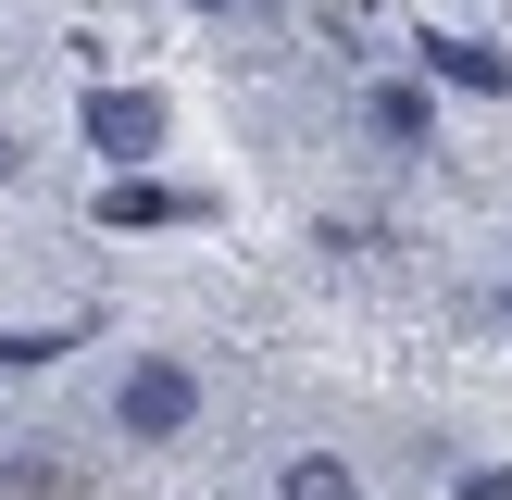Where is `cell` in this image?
<instances>
[{
  "label": "cell",
  "instance_id": "6da1fadb",
  "mask_svg": "<svg viewBox=\"0 0 512 500\" xmlns=\"http://www.w3.org/2000/svg\"><path fill=\"white\" fill-rule=\"evenodd\" d=\"M113 425H125V450H163V438H188V425H200V375L175 363V350L125 363V388H113Z\"/></svg>",
  "mask_w": 512,
  "mask_h": 500
},
{
  "label": "cell",
  "instance_id": "7a4b0ae2",
  "mask_svg": "<svg viewBox=\"0 0 512 500\" xmlns=\"http://www.w3.org/2000/svg\"><path fill=\"white\" fill-rule=\"evenodd\" d=\"M88 150L113 175H138L150 150H163V100H150V88H88Z\"/></svg>",
  "mask_w": 512,
  "mask_h": 500
},
{
  "label": "cell",
  "instance_id": "3957f363",
  "mask_svg": "<svg viewBox=\"0 0 512 500\" xmlns=\"http://www.w3.org/2000/svg\"><path fill=\"white\" fill-rule=\"evenodd\" d=\"M413 50H425V75H438V88H475V100H500V88H512L500 38H463V25H438V38H413Z\"/></svg>",
  "mask_w": 512,
  "mask_h": 500
},
{
  "label": "cell",
  "instance_id": "277c9868",
  "mask_svg": "<svg viewBox=\"0 0 512 500\" xmlns=\"http://www.w3.org/2000/svg\"><path fill=\"white\" fill-rule=\"evenodd\" d=\"M100 225H200V188H163V175H113V188H100Z\"/></svg>",
  "mask_w": 512,
  "mask_h": 500
},
{
  "label": "cell",
  "instance_id": "5b68a950",
  "mask_svg": "<svg viewBox=\"0 0 512 500\" xmlns=\"http://www.w3.org/2000/svg\"><path fill=\"white\" fill-rule=\"evenodd\" d=\"M275 500H363V475H350L338 450H288V463H275Z\"/></svg>",
  "mask_w": 512,
  "mask_h": 500
},
{
  "label": "cell",
  "instance_id": "8992f818",
  "mask_svg": "<svg viewBox=\"0 0 512 500\" xmlns=\"http://www.w3.org/2000/svg\"><path fill=\"white\" fill-rule=\"evenodd\" d=\"M363 113H375V138H388V150H413V138H425V88H413V75H388Z\"/></svg>",
  "mask_w": 512,
  "mask_h": 500
},
{
  "label": "cell",
  "instance_id": "52a82bcc",
  "mask_svg": "<svg viewBox=\"0 0 512 500\" xmlns=\"http://www.w3.org/2000/svg\"><path fill=\"white\" fill-rule=\"evenodd\" d=\"M450 500H512V463H463V475H450Z\"/></svg>",
  "mask_w": 512,
  "mask_h": 500
},
{
  "label": "cell",
  "instance_id": "ba28073f",
  "mask_svg": "<svg viewBox=\"0 0 512 500\" xmlns=\"http://www.w3.org/2000/svg\"><path fill=\"white\" fill-rule=\"evenodd\" d=\"M188 13H213V0H188Z\"/></svg>",
  "mask_w": 512,
  "mask_h": 500
}]
</instances>
